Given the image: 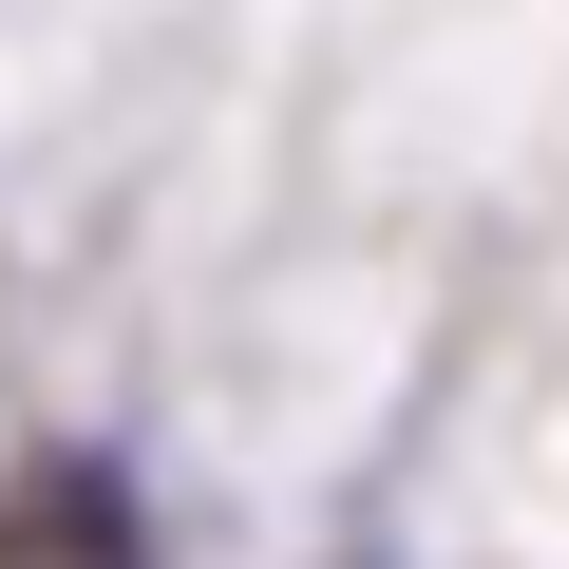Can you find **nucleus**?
Instances as JSON below:
<instances>
[{
	"label": "nucleus",
	"mask_w": 569,
	"mask_h": 569,
	"mask_svg": "<svg viewBox=\"0 0 569 569\" xmlns=\"http://www.w3.org/2000/svg\"><path fill=\"white\" fill-rule=\"evenodd\" d=\"M0 569H152V512L114 456H20L0 475Z\"/></svg>",
	"instance_id": "obj_1"
}]
</instances>
